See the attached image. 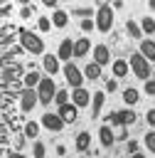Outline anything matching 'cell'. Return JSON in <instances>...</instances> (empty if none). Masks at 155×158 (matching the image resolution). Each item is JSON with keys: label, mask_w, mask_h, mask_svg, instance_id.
Returning <instances> with one entry per match:
<instances>
[{"label": "cell", "mask_w": 155, "mask_h": 158, "mask_svg": "<svg viewBox=\"0 0 155 158\" xmlns=\"http://www.w3.org/2000/svg\"><path fill=\"white\" fill-rule=\"evenodd\" d=\"M140 30H143V35H145V37H150V35H155V20H153L150 15H145V17H140Z\"/></svg>", "instance_id": "cell-26"}, {"label": "cell", "mask_w": 155, "mask_h": 158, "mask_svg": "<svg viewBox=\"0 0 155 158\" xmlns=\"http://www.w3.org/2000/svg\"><path fill=\"white\" fill-rule=\"evenodd\" d=\"M30 15H32V7L25 5V7H22V17H30Z\"/></svg>", "instance_id": "cell-38"}, {"label": "cell", "mask_w": 155, "mask_h": 158, "mask_svg": "<svg viewBox=\"0 0 155 158\" xmlns=\"http://www.w3.org/2000/svg\"><path fill=\"white\" fill-rule=\"evenodd\" d=\"M143 141H145V146H148V151L150 153H155V128H150L145 136H143Z\"/></svg>", "instance_id": "cell-31"}, {"label": "cell", "mask_w": 155, "mask_h": 158, "mask_svg": "<svg viewBox=\"0 0 155 158\" xmlns=\"http://www.w3.org/2000/svg\"><path fill=\"white\" fill-rule=\"evenodd\" d=\"M84 77H86V79H91V81L101 79V67H98L96 62H89V64L84 67Z\"/></svg>", "instance_id": "cell-25"}, {"label": "cell", "mask_w": 155, "mask_h": 158, "mask_svg": "<svg viewBox=\"0 0 155 158\" xmlns=\"http://www.w3.org/2000/svg\"><path fill=\"white\" fill-rule=\"evenodd\" d=\"M98 143H101L103 148H111V146L116 143V131H113L111 123H103V126L98 128Z\"/></svg>", "instance_id": "cell-13"}, {"label": "cell", "mask_w": 155, "mask_h": 158, "mask_svg": "<svg viewBox=\"0 0 155 158\" xmlns=\"http://www.w3.org/2000/svg\"><path fill=\"white\" fill-rule=\"evenodd\" d=\"M57 114H59V118H62L64 123H71V121L79 118V109H76L74 104H64V106H59Z\"/></svg>", "instance_id": "cell-15"}, {"label": "cell", "mask_w": 155, "mask_h": 158, "mask_svg": "<svg viewBox=\"0 0 155 158\" xmlns=\"http://www.w3.org/2000/svg\"><path fill=\"white\" fill-rule=\"evenodd\" d=\"M79 27H81V30L89 35L91 30H96V22H93V17H89V20H81V22H79Z\"/></svg>", "instance_id": "cell-32"}, {"label": "cell", "mask_w": 155, "mask_h": 158, "mask_svg": "<svg viewBox=\"0 0 155 158\" xmlns=\"http://www.w3.org/2000/svg\"><path fill=\"white\" fill-rule=\"evenodd\" d=\"M39 81H42V74H39L37 69H30V72L22 77V84H25V89H37V86H39Z\"/></svg>", "instance_id": "cell-18"}, {"label": "cell", "mask_w": 155, "mask_h": 158, "mask_svg": "<svg viewBox=\"0 0 155 158\" xmlns=\"http://www.w3.org/2000/svg\"><path fill=\"white\" fill-rule=\"evenodd\" d=\"M128 64H130V72L135 74V79H143V81H148L150 79V62L140 54V52H135V54H130L128 57Z\"/></svg>", "instance_id": "cell-2"}, {"label": "cell", "mask_w": 155, "mask_h": 158, "mask_svg": "<svg viewBox=\"0 0 155 158\" xmlns=\"http://www.w3.org/2000/svg\"><path fill=\"white\" fill-rule=\"evenodd\" d=\"M113 17H116L113 7H111V5H101V7L96 10V15H93L96 30H98V32H111V27H113Z\"/></svg>", "instance_id": "cell-3"}, {"label": "cell", "mask_w": 155, "mask_h": 158, "mask_svg": "<svg viewBox=\"0 0 155 158\" xmlns=\"http://www.w3.org/2000/svg\"><path fill=\"white\" fill-rule=\"evenodd\" d=\"M91 54H93V62H96L98 67H106V64L111 62V49H108L106 44H96Z\"/></svg>", "instance_id": "cell-14"}, {"label": "cell", "mask_w": 155, "mask_h": 158, "mask_svg": "<svg viewBox=\"0 0 155 158\" xmlns=\"http://www.w3.org/2000/svg\"><path fill=\"white\" fill-rule=\"evenodd\" d=\"M145 94L148 96H155V79H148L145 81Z\"/></svg>", "instance_id": "cell-35"}, {"label": "cell", "mask_w": 155, "mask_h": 158, "mask_svg": "<svg viewBox=\"0 0 155 158\" xmlns=\"http://www.w3.org/2000/svg\"><path fill=\"white\" fill-rule=\"evenodd\" d=\"M148 10H150V12H155V0H148Z\"/></svg>", "instance_id": "cell-43"}, {"label": "cell", "mask_w": 155, "mask_h": 158, "mask_svg": "<svg viewBox=\"0 0 155 158\" xmlns=\"http://www.w3.org/2000/svg\"><path fill=\"white\" fill-rule=\"evenodd\" d=\"M111 7H113V12H116V10H121V7H123V0H116Z\"/></svg>", "instance_id": "cell-39"}, {"label": "cell", "mask_w": 155, "mask_h": 158, "mask_svg": "<svg viewBox=\"0 0 155 158\" xmlns=\"http://www.w3.org/2000/svg\"><path fill=\"white\" fill-rule=\"evenodd\" d=\"M62 72H64V77H66V84H69L71 89H81V86H84V79H86V77H84V69H79L74 62L64 64V69H62Z\"/></svg>", "instance_id": "cell-5"}, {"label": "cell", "mask_w": 155, "mask_h": 158, "mask_svg": "<svg viewBox=\"0 0 155 158\" xmlns=\"http://www.w3.org/2000/svg\"><path fill=\"white\" fill-rule=\"evenodd\" d=\"M69 99H71L69 89H57V96H54V101H57V109H59V106H64V104H71Z\"/></svg>", "instance_id": "cell-27"}, {"label": "cell", "mask_w": 155, "mask_h": 158, "mask_svg": "<svg viewBox=\"0 0 155 158\" xmlns=\"http://www.w3.org/2000/svg\"><path fill=\"white\" fill-rule=\"evenodd\" d=\"M103 101H106V91H96V94L91 96V116H93V118H98V114H101V109H103Z\"/></svg>", "instance_id": "cell-19"}, {"label": "cell", "mask_w": 155, "mask_h": 158, "mask_svg": "<svg viewBox=\"0 0 155 158\" xmlns=\"http://www.w3.org/2000/svg\"><path fill=\"white\" fill-rule=\"evenodd\" d=\"M57 57H59V62H66V64L74 59V40H71V37H64V40L59 42Z\"/></svg>", "instance_id": "cell-8"}, {"label": "cell", "mask_w": 155, "mask_h": 158, "mask_svg": "<svg viewBox=\"0 0 155 158\" xmlns=\"http://www.w3.org/2000/svg\"><path fill=\"white\" fill-rule=\"evenodd\" d=\"M7 158H27V156H22V153H20V151H12V153H10V156H7Z\"/></svg>", "instance_id": "cell-42"}, {"label": "cell", "mask_w": 155, "mask_h": 158, "mask_svg": "<svg viewBox=\"0 0 155 158\" xmlns=\"http://www.w3.org/2000/svg\"><path fill=\"white\" fill-rule=\"evenodd\" d=\"M52 25H54V27H59V30H62V27H66V25H69V12H66V10H62V7H59V10H54V12H52Z\"/></svg>", "instance_id": "cell-21"}, {"label": "cell", "mask_w": 155, "mask_h": 158, "mask_svg": "<svg viewBox=\"0 0 155 158\" xmlns=\"http://www.w3.org/2000/svg\"><path fill=\"white\" fill-rule=\"evenodd\" d=\"M44 5H47V7H52V10H59V5H57V0H44Z\"/></svg>", "instance_id": "cell-37"}, {"label": "cell", "mask_w": 155, "mask_h": 158, "mask_svg": "<svg viewBox=\"0 0 155 158\" xmlns=\"http://www.w3.org/2000/svg\"><path fill=\"white\" fill-rule=\"evenodd\" d=\"M130 158H148V156H145V153H140V151H138V153H135V156H130Z\"/></svg>", "instance_id": "cell-44"}, {"label": "cell", "mask_w": 155, "mask_h": 158, "mask_svg": "<svg viewBox=\"0 0 155 158\" xmlns=\"http://www.w3.org/2000/svg\"><path fill=\"white\" fill-rule=\"evenodd\" d=\"M42 67H44V72H47V77H54V74H59V72L64 69L57 54H44V57H42Z\"/></svg>", "instance_id": "cell-11"}, {"label": "cell", "mask_w": 155, "mask_h": 158, "mask_svg": "<svg viewBox=\"0 0 155 158\" xmlns=\"http://www.w3.org/2000/svg\"><path fill=\"white\" fill-rule=\"evenodd\" d=\"M138 101H140V91H138L135 86H128V89H123V104H125V109H133Z\"/></svg>", "instance_id": "cell-16"}, {"label": "cell", "mask_w": 155, "mask_h": 158, "mask_svg": "<svg viewBox=\"0 0 155 158\" xmlns=\"http://www.w3.org/2000/svg\"><path fill=\"white\" fill-rule=\"evenodd\" d=\"M47 156V146L42 141H34L32 143V158H44Z\"/></svg>", "instance_id": "cell-29"}, {"label": "cell", "mask_w": 155, "mask_h": 158, "mask_svg": "<svg viewBox=\"0 0 155 158\" xmlns=\"http://www.w3.org/2000/svg\"><path fill=\"white\" fill-rule=\"evenodd\" d=\"M111 69H113V79H123V77H128L130 64H128L125 59H116V62L111 64Z\"/></svg>", "instance_id": "cell-17"}, {"label": "cell", "mask_w": 155, "mask_h": 158, "mask_svg": "<svg viewBox=\"0 0 155 158\" xmlns=\"http://www.w3.org/2000/svg\"><path fill=\"white\" fill-rule=\"evenodd\" d=\"M140 54L148 62H155V40H140Z\"/></svg>", "instance_id": "cell-20"}, {"label": "cell", "mask_w": 155, "mask_h": 158, "mask_svg": "<svg viewBox=\"0 0 155 158\" xmlns=\"http://www.w3.org/2000/svg\"><path fill=\"white\" fill-rule=\"evenodd\" d=\"M125 32H128L133 40H145V35H143V30H140V22H135V20H125Z\"/></svg>", "instance_id": "cell-22"}, {"label": "cell", "mask_w": 155, "mask_h": 158, "mask_svg": "<svg viewBox=\"0 0 155 158\" xmlns=\"http://www.w3.org/2000/svg\"><path fill=\"white\" fill-rule=\"evenodd\" d=\"M37 96H39V104H42V106H49V104L54 101V96H57V84H54L52 77H42V81H39V86H37Z\"/></svg>", "instance_id": "cell-4"}, {"label": "cell", "mask_w": 155, "mask_h": 158, "mask_svg": "<svg viewBox=\"0 0 155 158\" xmlns=\"http://www.w3.org/2000/svg\"><path fill=\"white\" fill-rule=\"evenodd\" d=\"M22 146H25V138H15V148H17V151H20V148H22Z\"/></svg>", "instance_id": "cell-40"}, {"label": "cell", "mask_w": 155, "mask_h": 158, "mask_svg": "<svg viewBox=\"0 0 155 158\" xmlns=\"http://www.w3.org/2000/svg\"><path fill=\"white\" fill-rule=\"evenodd\" d=\"M20 42H22V47H25L27 52L44 57V40H42L37 32H32V30H20Z\"/></svg>", "instance_id": "cell-1"}, {"label": "cell", "mask_w": 155, "mask_h": 158, "mask_svg": "<svg viewBox=\"0 0 155 158\" xmlns=\"http://www.w3.org/2000/svg\"><path fill=\"white\" fill-rule=\"evenodd\" d=\"M116 89H118V79H108V81H106V89H103V91H106V94H113Z\"/></svg>", "instance_id": "cell-34"}, {"label": "cell", "mask_w": 155, "mask_h": 158, "mask_svg": "<svg viewBox=\"0 0 155 158\" xmlns=\"http://www.w3.org/2000/svg\"><path fill=\"white\" fill-rule=\"evenodd\" d=\"M39 123H42V128H47V131H52V133H59V131L64 128V121L59 118L57 111H47V114H42Z\"/></svg>", "instance_id": "cell-7"}, {"label": "cell", "mask_w": 155, "mask_h": 158, "mask_svg": "<svg viewBox=\"0 0 155 158\" xmlns=\"http://www.w3.org/2000/svg\"><path fill=\"white\" fill-rule=\"evenodd\" d=\"M91 52H93V44H91L89 37H79V40H74V59H84V57L91 54Z\"/></svg>", "instance_id": "cell-10"}, {"label": "cell", "mask_w": 155, "mask_h": 158, "mask_svg": "<svg viewBox=\"0 0 155 158\" xmlns=\"http://www.w3.org/2000/svg\"><path fill=\"white\" fill-rule=\"evenodd\" d=\"M74 146H76V151H89V146H91V133H89V131H81V133L74 138Z\"/></svg>", "instance_id": "cell-24"}, {"label": "cell", "mask_w": 155, "mask_h": 158, "mask_svg": "<svg viewBox=\"0 0 155 158\" xmlns=\"http://www.w3.org/2000/svg\"><path fill=\"white\" fill-rule=\"evenodd\" d=\"M37 101H39L37 89H25V91H22V96H20V109L27 114V111H32V109L37 106Z\"/></svg>", "instance_id": "cell-12"}, {"label": "cell", "mask_w": 155, "mask_h": 158, "mask_svg": "<svg viewBox=\"0 0 155 158\" xmlns=\"http://www.w3.org/2000/svg\"><path fill=\"white\" fill-rule=\"evenodd\" d=\"M91 91L89 89H71V104L76 106V109H84V106H91Z\"/></svg>", "instance_id": "cell-9"}, {"label": "cell", "mask_w": 155, "mask_h": 158, "mask_svg": "<svg viewBox=\"0 0 155 158\" xmlns=\"http://www.w3.org/2000/svg\"><path fill=\"white\" fill-rule=\"evenodd\" d=\"M64 153H66V146L59 143V146H57V156H64Z\"/></svg>", "instance_id": "cell-41"}, {"label": "cell", "mask_w": 155, "mask_h": 158, "mask_svg": "<svg viewBox=\"0 0 155 158\" xmlns=\"http://www.w3.org/2000/svg\"><path fill=\"white\" fill-rule=\"evenodd\" d=\"M135 109H121V111H113V114H108V123L111 126H116V128H121V126H130V123H135Z\"/></svg>", "instance_id": "cell-6"}, {"label": "cell", "mask_w": 155, "mask_h": 158, "mask_svg": "<svg viewBox=\"0 0 155 158\" xmlns=\"http://www.w3.org/2000/svg\"><path fill=\"white\" fill-rule=\"evenodd\" d=\"M71 12H74V15H79L81 20L93 17V7H76V5H74V7H71Z\"/></svg>", "instance_id": "cell-30"}, {"label": "cell", "mask_w": 155, "mask_h": 158, "mask_svg": "<svg viewBox=\"0 0 155 158\" xmlns=\"http://www.w3.org/2000/svg\"><path fill=\"white\" fill-rule=\"evenodd\" d=\"M145 121L150 123V128H155V109H148L145 111Z\"/></svg>", "instance_id": "cell-36"}, {"label": "cell", "mask_w": 155, "mask_h": 158, "mask_svg": "<svg viewBox=\"0 0 155 158\" xmlns=\"http://www.w3.org/2000/svg\"><path fill=\"white\" fill-rule=\"evenodd\" d=\"M39 131H42V123L39 121H27L25 123V138H39Z\"/></svg>", "instance_id": "cell-23"}, {"label": "cell", "mask_w": 155, "mask_h": 158, "mask_svg": "<svg viewBox=\"0 0 155 158\" xmlns=\"http://www.w3.org/2000/svg\"><path fill=\"white\" fill-rule=\"evenodd\" d=\"M125 151H128V156H135L138 153V141H133V138L125 141Z\"/></svg>", "instance_id": "cell-33"}, {"label": "cell", "mask_w": 155, "mask_h": 158, "mask_svg": "<svg viewBox=\"0 0 155 158\" xmlns=\"http://www.w3.org/2000/svg\"><path fill=\"white\" fill-rule=\"evenodd\" d=\"M54 25H52V17H47V15H39L37 17V30L39 32H49Z\"/></svg>", "instance_id": "cell-28"}]
</instances>
